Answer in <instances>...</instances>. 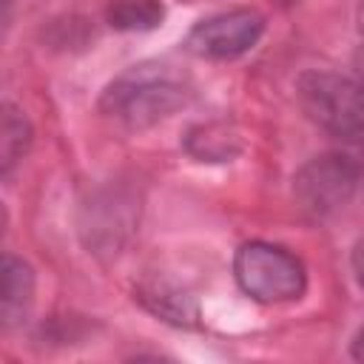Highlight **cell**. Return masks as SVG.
Instances as JSON below:
<instances>
[{"instance_id": "8992f818", "label": "cell", "mask_w": 364, "mask_h": 364, "mask_svg": "<svg viewBox=\"0 0 364 364\" xmlns=\"http://www.w3.org/2000/svg\"><path fill=\"white\" fill-rule=\"evenodd\" d=\"M31 296H34L31 267L14 256H6L3 259V321L6 327H11L14 321L26 316Z\"/></svg>"}, {"instance_id": "5b68a950", "label": "cell", "mask_w": 364, "mask_h": 364, "mask_svg": "<svg viewBox=\"0 0 364 364\" xmlns=\"http://www.w3.org/2000/svg\"><path fill=\"white\" fill-rule=\"evenodd\" d=\"M350 188H353V171L338 156L316 159L299 176V193H301L304 205L313 210H327V208L341 205L347 199Z\"/></svg>"}, {"instance_id": "ba28073f", "label": "cell", "mask_w": 364, "mask_h": 364, "mask_svg": "<svg viewBox=\"0 0 364 364\" xmlns=\"http://www.w3.org/2000/svg\"><path fill=\"white\" fill-rule=\"evenodd\" d=\"M31 142V128L20 111L11 105L3 108V136H0V156H3V171H9L28 148Z\"/></svg>"}, {"instance_id": "30bf717a", "label": "cell", "mask_w": 364, "mask_h": 364, "mask_svg": "<svg viewBox=\"0 0 364 364\" xmlns=\"http://www.w3.org/2000/svg\"><path fill=\"white\" fill-rule=\"evenodd\" d=\"M353 358H358V361H364V327L355 333V338H353Z\"/></svg>"}, {"instance_id": "52a82bcc", "label": "cell", "mask_w": 364, "mask_h": 364, "mask_svg": "<svg viewBox=\"0 0 364 364\" xmlns=\"http://www.w3.org/2000/svg\"><path fill=\"white\" fill-rule=\"evenodd\" d=\"M111 26L136 31V28H154L162 20V3L159 0H111Z\"/></svg>"}, {"instance_id": "7a4b0ae2", "label": "cell", "mask_w": 364, "mask_h": 364, "mask_svg": "<svg viewBox=\"0 0 364 364\" xmlns=\"http://www.w3.org/2000/svg\"><path fill=\"white\" fill-rule=\"evenodd\" d=\"M233 273L239 287L262 304L296 301L307 287V273L301 259L267 242L242 245L233 259Z\"/></svg>"}, {"instance_id": "3957f363", "label": "cell", "mask_w": 364, "mask_h": 364, "mask_svg": "<svg viewBox=\"0 0 364 364\" xmlns=\"http://www.w3.org/2000/svg\"><path fill=\"white\" fill-rule=\"evenodd\" d=\"M182 102H185V91L179 82H173L159 71H142V68L125 74L105 94V108L131 125L156 122Z\"/></svg>"}, {"instance_id": "9c48e42d", "label": "cell", "mask_w": 364, "mask_h": 364, "mask_svg": "<svg viewBox=\"0 0 364 364\" xmlns=\"http://www.w3.org/2000/svg\"><path fill=\"white\" fill-rule=\"evenodd\" d=\"M353 270L358 276V284L364 287V239H358V245L353 247Z\"/></svg>"}, {"instance_id": "8fae6325", "label": "cell", "mask_w": 364, "mask_h": 364, "mask_svg": "<svg viewBox=\"0 0 364 364\" xmlns=\"http://www.w3.org/2000/svg\"><path fill=\"white\" fill-rule=\"evenodd\" d=\"M358 26H361V34H364V6H361V11H358Z\"/></svg>"}, {"instance_id": "277c9868", "label": "cell", "mask_w": 364, "mask_h": 364, "mask_svg": "<svg viewBox=\"0 0 364 364\" xmlns=\"http://www.w3.org/2000/svg\"><path fill=\"white\" fill-rule=\"evenodd\" d=\"M264 31V17L256 9H230L196 23L188 34V48L199 57L230 60L250 51Z\"/></svg>"}, {"instance_id": "6da1fadb", "label": "cell", "mask_w": 364, "mask_h": 364, "mask_svg": "<svg viewBox=\"0 0 364 364\" xmlns=\"http://www.w3.org/2000/svg\"><path fill=\"white\" fill-rule=\"evenodd\" d=\"M299 102L307 117L330 131L333 136L364 145V85L333 74V71H307L296 82Z\"/></svg>"}]
</instances>
